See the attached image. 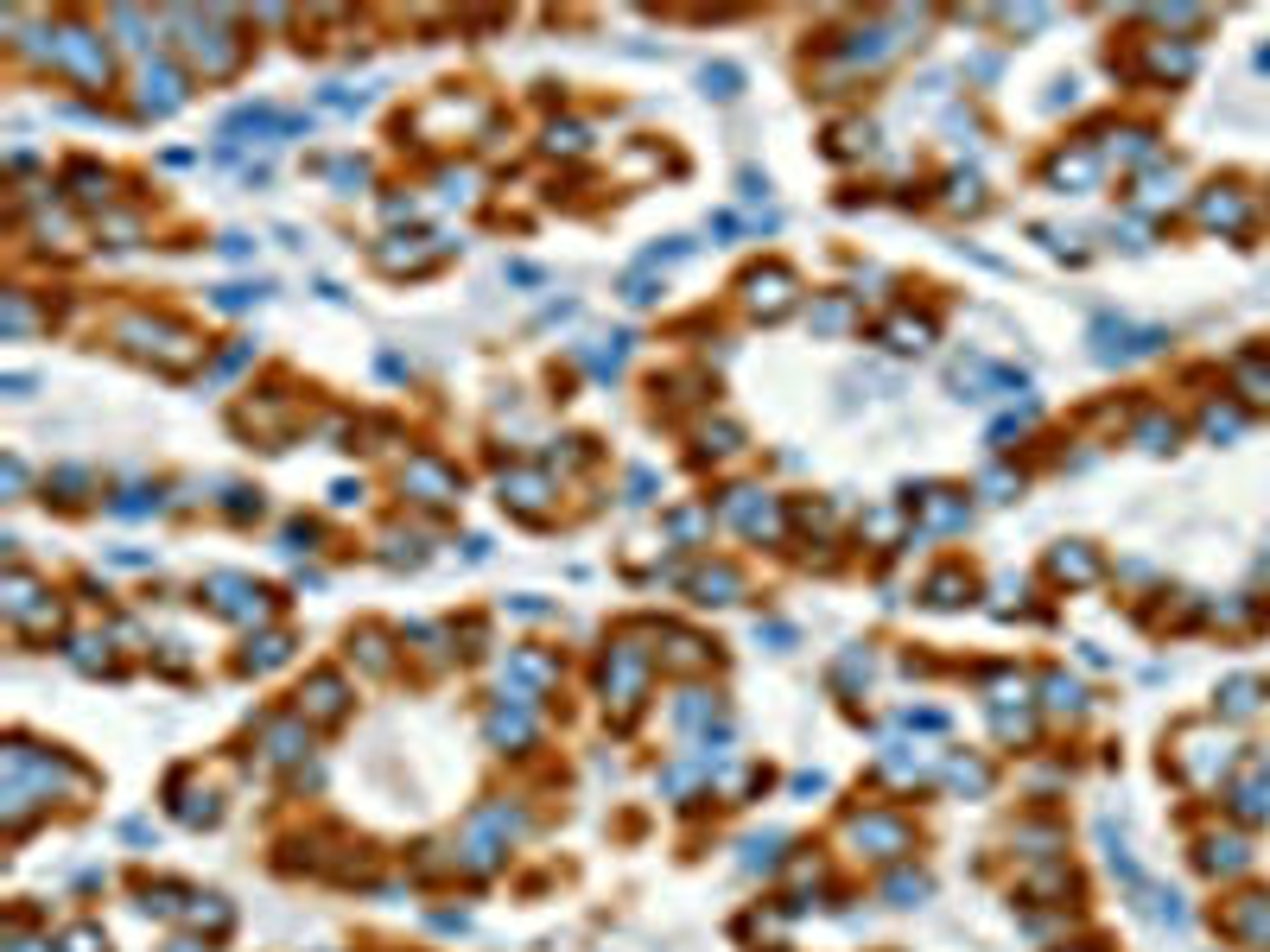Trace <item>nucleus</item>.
I'll return each instance as SVG.
<instances>
[{
  "label": "nucleus",
  "instance_id": "f257e3e1",
  "mask_svg": "<svg viewBox=\"0 0 1270 952\" xmlns=\"http://www.w3.org/2000/svg\"><path fill=\"white\" fill-rule=\"evenodd\" d=\"M115 337H121L134 356L166 362V369H191V362H198V337H184L178 324H166V318H121Z\"/></svg>",
  "mask_w": 1270,
  "mask_h": 952
},
{
  "label": "nucleus",
  "instance_id": "f03ea898",
  "mask_svg": "<svg viewBox=\"0 0 1270 952\" xmlns=\"http://www.w3.org/2000/svg\"><path fill=\"white\" fill-rule=\"evenodd\" d=\"M51 58L70 70L77 83H108V51H102V39L96 32H83V26H70V32H58V45H51Z\"/></svg>",
  "mask_w": 1270,
  "mask_h": 952
},
{
  "label": "nucleus",
  "instance_id": "7ed1b4c3",
  "mask_svg": "<svg viewBox=\"0 0 1270 952\" xmlns=\"http://www.w3.org/2000/svg\"><path fill=\"white\" fill-rule=\"evenodd\" d=\"M743 299H750L756 318H781L795 305V273L788 267H756L750 280H743Z\"/></svg>",
  "mask_w": 1270,
  "mask_h": 952
},
{
  "label": "nucleus",
  "instance_id": "20e7f679",
  "mask_svg": "<svg viewBox=\"0 0 1270 952\" xmlns=\"http://www.w3.org/2000/svg\"><path fill=\"white\" fill-rule=\"evenodd\" d=\"M191 26H198V39H184V45H191V58L204 64V77H230V70L242 64V45L216 32V13H210V20H191Z\"/></svg>",
  "mask_w": 1270,
  "mask_h": 952
},
{
  "label": "nucleus",
  "instance_id": "39448f33",
  "mask_svg": "<svg viewBox=\"0 0 1270 952\" xmlns=\"http://www.w3.org/2000/svg\"><path fill=\"white\" fill-rule=\"evenodd\" d=\"M725 515L743 521V534H775V527H781V521H775V502H769L763 489H731Z\"/></svg>",
  "mask_w": 1270,
  "mask_h": 952
},
{
  "label": "nucleus",
  "instance_id": "423d86ee",
  "mask_svg": "<svg viewBox=\"0 0 1270 952\" xmlns=\"http://www.w3.org/2000/svg\"><path fill=\"white\" fill-rule=\"evenodd\" d=\"M178 102H184L178 70H172V64H153V70H146V83H140V108H146V115H172Z\"/></svg>",
  "mask_w": 1270,
  "mask_h": 952
},
{
  "label": "nucleus",
  "instance_id": "0eeeda50",
  "mask_svg": "<svg viewBox=\"0 0 1270 952\" xmlns=\"http://www.w3.org/2000/svg\"><path fill=\"white\" fill-rule=\"evenodd\" d=\"M400 483H414V489H420V502H452V496H458V476H452V470H438L432 457H414Z\"/></svg>",
  "mask_w": 1270,
  "mask_h": 952
},
{
  "label": "nucleus",
  "instance_id": "6e6552de",
  "mask_svg": "<svg viewBox=\"0 0 1270 952\" xmlns=\"http://www.w3.org/2000/svg\"><path fill=\"white\" fill-rule=\"evenodd\" d=\"M851 838H857V845H865V838H871V845H877L871 857H895V851L909 845V832L895 826V819H883V813H871V819H857V826H851Z\"/></svg>",
  "mask_w": 1270,
  "mask_h": 952
},
{
  "label": "nucleus",
  "instance_id": "1a4fd4ad",
  "mask_svg": "<svg viewBox=\"0 0 1270 952\" xmlns=\"http://www.w3.org/2000/svg\"><path fill=\"white\" fill-rule=\"evenodd\" d=\"M883 337H889L895 350H927V343H933V324H927V318H889Z\"/></svg>",
  "mask_w": 1270,
  "mask_h": 952
},
{
  "label": "nucleus",
  "instance_id": "9d476101",
  "mask_svg": "<svg viewBox=\"0 0 1270 952\" xmlns=\"http://www.w3.org/2000/svg\"><path fill=\"white\" fill-rule=\"evenodd\" d=\"M502 502H515V508H528V515H534V508L546 502V483H540V476H528V470H515V476H502Z\"/></svg>",
  "mask_w": 1270,
  "mask_h": 952
},
{
  "label": "nucleus",
  "instance_id": "9b49d317",
  "mask_svg": "<svg viewBox=\"0 0 1270 952\" xmlns=\"http://www.w3.org/2000/svg\"><path fill=\"white\" fill-rule=\"evenodd\" d=\"M693 591H699V603H731V591H737V572H731V565H718V572H699V578H693Z\"/></svg>",
  "mask_w": 1270,
  "mask_h": 952
},
{
  "label": "nucleus",
  "instance_id": "f8f14e48",
  "mask_svg": "<svg viewBox=\"0 0 1270 952\" xmlns=\"http://www.w3.org/2000/svg\"><path fill=\"white\" fill-rule=\"evenodd\" d=\"M306 705H312L318 718H338V711H344V686L330 680V673H318V680L306 686Z\"/></svg>",
  "mask_w": 1270,
  "mask_h": 952
},
{
  "label": "nucleus",
  "instance_id": "ddd939ff",
  "mask_svg": "<svg viewBox=\"0 0 1270 952\" xmlns=\"http://www.w3.org/2000/svg\"><path fill=\"white\" fill-rule=\"evenodd\" d=\"M70 185H83L77 197L83 204H108L115 191H108V172H96V166H70Z\"/></svg>",
  "mask_w": 1270,
  "mask_h": 952
},
{
  "label": "nucleus",
  "instance_id": "4468645a",
  "mask_svg": "<svg viewBox=\"0 0 1270 952\" xmlns=\"http://www.w3.org/2000/svg\"><path fill=\"white\" fill-rule=\"evenodd\" d=\"M553 153H585V127H553Z\"/></svg>",
  "mask_w": 1270,
  "mask_h": 952
},
{
  "label": "nucleus",
  "instance_id": "2eb2a0df",
  "mask_svg": "<svg viewBox=\"0 0 1270 952\" xmlns=\"http://www.w3.org/2000/svg\"><path fill=\"white\" fill-rule=\"evenodd\" d=\"M268 743H274V756L286 762V756H298V730H292V724H280V730H268Z\"/></svg>",
  "mask_w": 1270,
  "mask_h": 952
},
{
  "label": "nucleus",
  "instance_id": "dca6fc26",
  "mask_svg": "<svg viewBox=\"0 0 1270 952\" xmlns=\"http://www.w3.org/2000/svg\"><path fill=\"white\" fill-rule=\"evenodd\" d=\"M705 89H712V96H737V70H705Z\"/></svg>",
  "mask_w": 1270,
  "mask_h": 952
},
{
  "label": "nucleus",
  "instance_id": "f3484780",
  "mask_svg": "<svg viewBox=\"0 0 1270 952\" xmlns=\"http://www.w3.org/2000/svg\"><path fill=\"white\" fill-rule=\"evenodd\" d=\"M953 591H959V572H941V578H933V603H959Z\"/></svg>",
  "mask_w": 1270,
  "mask_h": 952
},
{
  "label": "nucleus",
  "instance_id": "a211bd4d",
  "mask_svg": "<svg viewBox=\"0 0 1270 952\" xmlns=\"http://www.w3.org/2000/svg\"><path fill=\"white\" fill-rule=\"evenodd\" d=\"M921 889H927V883H921V876H915V883H909V876H895V883H889V895H895V902H915Z\"/></svg>",
  "mask_w": 1270,
  "mask_h": 952
}]
</instances>
